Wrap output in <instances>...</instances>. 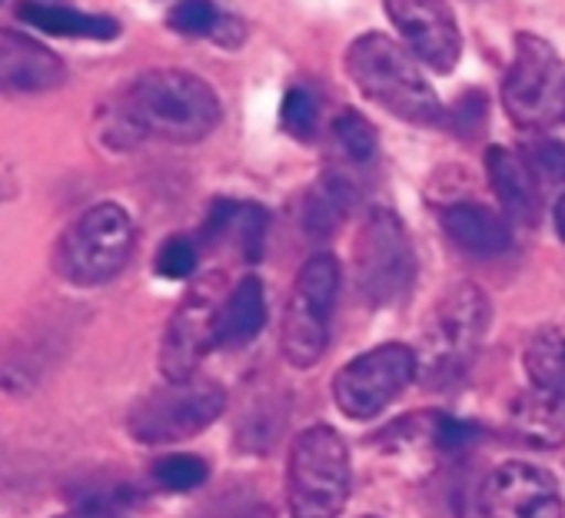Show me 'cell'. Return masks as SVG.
<instances>
[{
	"label": "cell",
	"mask_w": 565,
	"mask_h": 518,
	"mask_svg": "<svg viewBox=\"0 0 565 518\" xmlns=\"http://www.w3.org/2000/svg\"><path fill=\"white\" fill-rule=\"evenodd\" d=\"M443 219V229L446 236L462 246L466 252H476V256H499L512 246V229H509V219L476 199H459V203H449L443 206L439 213Z\"/></svg>",
	"instance_id": "16"
},
{
	"label": "cell",
	"mask_w": 565,
	"mask_h": 518,
	"mask_svg": "<svg viewBox=\"0 0 565 518\" xmlns=\"http://www.w3.org/2000/svg\"><path fill=\"white\" fill-rule=\"evenodd\" d=\"M522 157L529 163V170L535 173V180L545 183H565V143L555 137H532L522 147Z\"/></svg>",
	"instance_id": "26"
},
{
	"label": "cell",
	"mask_w": 565,
	"mask_h": 518,
	"mask_svg": "<svg viewBox=\"0 0 565 518\" xmlns=\"http://www.w3.org/2000/svg\"><path fill=\"white\" fill-rule=\"evenodd\" d=\"M67 80V64L38 37L0 28V94L34 97Z\"/></svg>",
	"instance_id": "14"
},
{
	"label": "cell",
	"mask_w": 565,
	"mask_h": 518,
	"mask_svg": "<svg viewBox=\"0 0 565 518\" xmlns=\"http://www.w3.org/2000/svg\"><path fill=\"white\" fill-rule=\"evenodd\" d=\"M167 24L183 37H213L220 31L223 18L213 0H180V4L170 11Z\"/></svg>",
	"instance_id": "25"
},
{
	"label": "cell",
	"mask_w": 565,
	"mask_h": 518,
	"mask_svg": "<svg viewBox=\"0 0 565 518\" xmlns=\"http://www.w3.org/2000/svg\"><path fill=\"white\" fill-rule=\"evenodd\" d=\"M486 173L492 183V193L499 196V206L505 213V219L522 223V226H535L539 223V186H535V173L529 170L522 150H509V147H489L486 153Z\"/></svg>",
	"instance_id": "15"
},
{
	"label": "cell",
	"mask_w": 565,
	"mask_h": 518,
	"mask_svg": "<svg viewBox=\"0 0 565 518\" xmlns=\"http://www.w3.org/2000/svg\"><path fill=\"white\" fill-rule=\"evenodd\" d=\"M266 326V293L256 277H243L220 303L216 316V346L236 349L253 343Z\"/></svg>",
	"instance_id": "17"
},
{
	"label": "cell",
	"mask_w": 565,
	"mask_h": 518,
	"mask_svg": "<svg viewBox=\"0 0 565 518\" xmlns=\"http://www.w3.org/2000/svg\"><path fill=\"white\" fill-rule=\"evenodd\" d=\"M363 518H380V515H363Z\"/></svg>",
	"instance_id": "33"
},
{
	"label": "cell",
	"mask_w": 565,
	"mask_h": 518,
	"mask_svg": "<svg viewBox=\"0 0 565 518\" xmlns=\"http://www.w3.org/2000/svg\"><path fill=\"white\" fill-rule=\"evenodd\" d=\"M223 107L216 90L177 67L143 71L120 100V123L130 137H157L167 143H200L220 127Z\"/></svg>",
	"instance_id": "1"
},
{
	"label": "cell",
	"mask_w": 565,
	"mask_h": 518,
	"mask_svg": "<svg viewBox=\"0 0 565 518\" xmlns=\"http://www.w3.org/2000/svg\"><path fill=\"white\" fill-rule=\"evenodd\" d=\"M279 123L290 137L310 140L313 130H317V100H313V94L303 90V87H290L287 97H282V107H279Z\"/></svg>",
	"instance_id": "27"
},
{
	"label": "cell",
	"mask_w": 565,
	"mask_h": 518,
	"mask_svg": "<svg viewBox=\"0 0 565 518\" xmlns=\"http://www.w3.org/2000/svg\"><path fill=\"white\" fill-rule=\"evenodd\" d=\"M489 316L492 310L479 287L472 283L452 287L436 303L433 320L426 326V353L419 359V376L429 386H449L462 379L479 343L489 333Z\"/></svg>",
	"instance_id": "8"
},
{
	"label": "cell",
	"mask_w": 565,
	"mask_h": 518,
	"mask_svg": "<svg viewBox=\"0 0 565 518\" xmlns=\"http://www.w3.org/2000/svg\"><path fill=\"white\" fill-rule=\"evenodd\" d=\"M482 511L486 518H565V498L548 468L505 462L486 478Z\"/></svg>",
	"instance_id": "12"
},
{
	"label": "cell",
	"mask_w": 565,
	"mask_h": 518,
	"mask_svg": "<svg viewBox=\"0 0 565 518\" xmlns=\"http://www.w3.org/2000/svg\"><path fill=\"white\" fill-rule=\"evenodd\" d=\"M137 226L120 203L87 206L57 242V273L74 287H104L134 256Z\"/></svg>",
	"instance_id": "3"
},
{
	"label": "cell",
	"mask_w": 565,
	"mask_h": 518,
	"mask_svg": "<svg viewBox=\"0 0 565 518\" xmlns=\"http://www.w3.org/2000/svg\"><path fill=\"white\" fill-rule=\"evenodd\" d=\"M383 8L416 61L436 74H449L456 67L462 37L443 0H383Z\"/></svg>",
	"instance_id": "13"
},
{
	"label": "cell",
	"mask_w": 565,
	"mask_h": 518,
	"mask_svg": "<svg viewBox=\"0 0 565 518\" xmlns=\"http://www.w3.org/2000/svg\"><path fill=\"white\" fill-rule=\"evenodd\" d=\"M353 280L366 306L386 310L409 296L416 283V252L403 219L393 209H373L353 249Z\"/></svg>",
	"instance_id": "6"
},
{
	"label": "cell",
	"mask_w": 565,
	"mask_h": 518,
	"mask_svg": "<svg viewBox=\"0 0 565 518\" xmlns=\"http://www.w3.org/2000/svg\"><path fill=\"white\" fill-rule=\"evenodd\" d=\"M157 273L163 280H190L196 273V242L186 236H170L157 252Z\"/></svg>",
	"instance_id": "28"
},
{
	"label": "cell",
	"mask_w": 565,
	"mask_h": 518,
	"mask_svg": "<svg viewBox=\"0 0 565 518\" xmlns=\"http://www.w3.org/2000/svg\"><path fill=\"white\" fill-rule=\"evenodd\" d=\"M347 77L356 84V90L393 114L396 120L416 123V127H436L443 123V104L436 90L429 87L426 74L413 61V54L396 44L386 34H360L343 57Z\"/></svg>",
	"instance_id": "2"
},
{
	"label": "cell",
	"mask_w": 565,
	"mask_h": 518,
	"mask_svg": "<svg viewBox=\"0 0 565 518\" xmlns=\"http://www.w3.org/2000/svg\"><path fill=\"white\" fill-rule=\"evenodd\" d=\"M333 140L340 143L343 157L350 163H370L380 150V137H376V127L360 114V110H340L333 117V127H330Z\"/></svg>",
	"instance_id": "22"
},
{
	"label": "cell",
	"mask_w": 565,
	"mask_h": 518,
	"mask_svg": "<svg viewBox=\"0 0 565 518\" xmlns=\"http://www.w3.org/2000/svg\"><path fill=\"white\" fill-rule=\"evenodd\" d=\"M509 429L539 449H555L565 442V399L545 389H525L509 406Z\"/></svg>",
	"instance_id": "18"
},
{
	"label": "cell",
	"mask_w": 565,
	"mask_h": 518,
	"mask_svg": "<svg viewBox=\"0 0 565 518\" xmlns=\"http://www.w3.org/2000/svg\"><path fill=\"white\" fill-rule=\"evenodd\" d=\"M525 373L535 389H545L558 399H565V333L545 330L529 339L525 346Z\"/></svg>",
	"instance_id": "21"
},
{
	"label": "cell",
	"mask_w": 565,
	"mask_h": 518,
	"mask_svg": "<svg viewBox=\"0 0 565 518\" xmlns=\"http://www.w3.org/2000/svg\"><path fill=\"white\" fill-rule=\"evenodd\" d=\"M21 21H28L41 34L74 41H114L120 34V24L107 14H87L67 4H44V0L21 4Z\"/></svg>",
	"instance_id": "19"
},
{
	"label": "cell",
	"mask_w": 565,
	"mask_h": 518,
	"mask_svg": "<svg viewBox=\"0 0 565 518\" xmlns=\"http://www.w3.org/2000/svg\"><path fill=\"white\" fill-rule=\"evenodd\" d=\"M210 478V465L200 455H163L153 462V482L167 492H193Z\"/></svg>",
	"instance_id": "24"
},
{
	"label": "cell",
	"mask_w": 565,
	"mask_h": 518,
	"mask_svg": "<svg viewBox=\"0 0 565 518\" xmlns=\"http://www.w3.org/2000/svg\"><path fill=\"white\" fill-rule=\"evenodd\" d=\"M479 123H486V97H479L476 90L462 94V100L452 107V130L472 133Z\"/></svg>",
	"instance_id": "30"
},
{
	"label": "cell",
	"mask_w": 565,
	"mask_h": 518,
	"mask_svg": "<svg viewBox=\"0 0 565 518\" xmlns=\"http://www.w3.org/2000/svg\"><path fill=\"white\" fill-rule=\"evenodd\" d=\"M436 425H433V442L439 452H466L472 445V439L479 435L469 422L462 419H452V416H433Z\"/></svg>",
	"instance_id": "29"
},
{
	"label": "cell",
	"mask_w": 565,
	"mask_h": 518,
	"mask_svg": "<svg viewBox=\"0 0 565 518\" xmlns=\"http://www.w3.org/2000/svg\"><path fill=\"white\" fill-rule=\"evenodd\" d=\"M502 107L522 130L565 123V61L539 34H515L512 64L502 80Z\"/></svg>",
	"instance_id": "5"
},
{
	"label": "cell",
	"mask_w": 565,
	"mask_h": 518,
	"mask_svg": "<svg viewBox=\"0 0 565 518\" xmlns=\"http://www.w3.org/2000/svg\"><path fill=\"white\" fill-rule=\"evenodd\" d=\"M223 296L216 293V277L196 283L180 306L173 310L163 346H160V373L167 382H186L196 376L200 363L210 349H216V316Z\"/></svg>",
	"instance_id": "11"
},
{
	"label": "cell",
	"mask_w": 565,
	"mask_h": 518,
	"mask_svg": "<svg viewBox=\"0 0 565 518\" xmlns=\"http://www.w3.org/2000/svg\"><path fill=\"white\" fill-rule=\"evenodd\" d=\"M226 409V389L216 382H167L143 396L127 419V429L143 445H173L210 429Z\"/></svg>",
	"instance_id": "9"
},
{
	"label": "cell",
	"mask_w": 565,
	"mask_h": 518,
	"mask_svg": "<svg viewBox=\"0 0 565 518\" xmlns=\"http://www.w3.org/2000/svg\"><path fill=\"white\" fill-rule=\"evenodd\" d=\"M419 376V356L403 343H383L350 359L333 379V399L350 419L380 416L413 379Z\"/></svg>",
	"instance_id": "10"
},
{
	"label": "cell",
	"mask_w": 565,
	"mask_h": 518,
	"mask_svg": "<svg viewBox=\"0 0 565 518\" xmlns=\"http://www.w3.org/2000/svg\"><path fill=\"white\" fill-rule=\"evenodd\" d=\"M340 263L333 252L310 256L290 290L287 313H282L279 349L282 359L297 369H310L323 359L330 343V323L340 296Z\"/></svg>",
	"instance_id": "7"
},
{
	"label": "cell",
	"mask_w": 565,
	"mask_h": 518,
	"mask_svg": "<svg viewBox=\"0 0 565 518\" xmlns=\"http://www.w3.org/2000/svg\"><path fill=\"white\" fill-rule=\"evenodd\" d=\"M350 449L333 425H310L297 435L287 465L290 518H340L350 498Z\"/></svg>",
	"instance_id": "4"
},
{
	"label": "cell",
	"mask_w": 565,
	"mask_h": 518,
	"mask_svg": "<svg viewBox=\"0 0 565 518\" xmlns=\"http://www.w3.org/2000/svg\"><path fill=\"white\" fill-rule=\"evenodd\" d=\"M54 518H114V515L110 511H97V508H74V511L54 515Z\"/></svg>",
	"instance_id": "32"
},
{
	"label": "cell",
	"mask_w": 565,
	"mask_h": 518,
	"mask_svg": "<svg viewBox=\"0 0 565 518\" xmlns=\"http://www.w3.org/2000/svg\"><path fill=\"white\" fill-rule=\"evenodd\" d=\"M356 203V183L340 173V170H330L317 180V186L307 193V203H303V223L313 236H330L343 219L347 213L353 209Z\"/></svg>",
	"instance_id": "20"
},
{
	"label": "cell",
	"mask_w": 565,
	"mask_h": 518,
	"mask_svg": "<svg viewBox=\"0 0 565 518\" xmlns=\"http://www.w3.org/2000/svg\"><path fill=\"white\" fill-rule=\"evenodd\" d=\"M552 219H555V233L565 239V193L555 199V206H552Z\"/></svg>",
	"instance_id": "31"
},
{
	"label": "cell",
	"mask_w": 565,
	"mask_h": 518,
	"mask_svg": "<svg viewBox=\"0 0 565 518\" xmlns=\"http://www.w3.org/2000/svg\"><path fill=\"white\" fill-rule=\"evenodd\" d=\"M266 229H269V216L263 206L256 203H236L233 206V216H230V226H226V236L236 239L239 246V256L256 263L263 256V246H266Z\"/></svg>",
	"instance_id": "23"
}]
</instances>
